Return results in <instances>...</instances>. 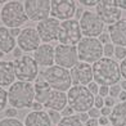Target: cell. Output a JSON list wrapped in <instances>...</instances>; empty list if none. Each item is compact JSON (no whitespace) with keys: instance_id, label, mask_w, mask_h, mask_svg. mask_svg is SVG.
Here are the masks:
<instances>
[{"instance_id":"obj_1","label":"cell","mask_w":126,"mask_h":126,"mask_svg":"<svg viewBox=\"0 0 126 126\" xmlns=\"http://www.w3.org/2000/svg\"><path fill=\"white\" fill-rule=\"evenodd\" d=\"M93 75L94 81L99 86H112L120 84L122 79L118 62L113 58H106V57L93 64Z\"/></svg>"},{"instance_id":"obj_2","label":"cell","mask_w":126,"mask_h":126,"mask_svg":"<svg viewBox=\"0 0 126 126\" xmlns=\"http://www.w3.org/2000/svg\"><path fill=\"white\" fill-rule=\"evenodd\" d=\"M8 102L9 106L16 110L31 108L35 102V88L31 82L16 81L8 89Z\"/></svg>"},{"instance_id":"obj_3","label":"cell","mask_w":126,"mask_h":126,"mask_svg":"<svg viewBox=\"0 0 126 126\" xmlns=\"http://www.w3.org/2000/svg\"><path fill=\"white\" fill-rule=\"evenodd\" d=\"M67 99H68V107H71L76 114L89 112L94 107V99L95 96L89 91L88 86L77 85L72 86L67 91Z\"/></svg>"},{"instance_id":"obj_4","label":"cell","mask_w":126,"mask_h":126,"mask_svg":"<svg viewBox=\"0 0 126 126\" xmlns=\"http://www.w3.org/2000/svg\"><path fill=\"white\" fill-rule=\"evenodd\" d=\"M0 19L7 28H19L22 25H25L28 21V17L26 14L25 5L21 1H12L5 3L3 5L1 12H0Z\"/></svg>"},{"instance_id":"obj_5","label":"cell","mask_w":126,"mask_h":126,"mask_svg":"<svg viewBox=\"0 0 126 126\" xmlns=\"http://www.w3.org/2000/svg\"><path fill=\"white\" fill-rule=\"evenodd\" d=\"M40 76H43L47 80V82L50 85V88L53 90L66 93L72 88L71 71L67 68L59 66H51L49 68H45L43 72H40Z\"/></svg>"},{"instance_id":"obj_6","label":"cell","mask_w":126,"mask_h":126,"mask_svg":"<svg viewBox=\"0 0 126 126\" xmlns=\"http://www.w3.org/2000/svg\"><path fill=\"white\" fill-rule=\"evenodd\" d=\"M103 45L99 39L96 37H84L81 41L77 44V54L80 62L85 63H94L102 59L103 57Z\"/></svg>"},{"instance_id":"obj_7","label":"cell","mask_w":126,"mask_h":126,"mask_svg":"<svg viewBox=\"0 0 126 126\" xmlns=\"http://www.w3.org/2000/svg\"><path fill=\"white\" fill-rule=\"evenodd\" d=\"M13 63H14L16 77L18 81H25V82L36 81L39 76V64L36 63L33 57L23 54L19 58H16Z\"/></svg>"},{"instance_id":"obj_8","label":"cell","mask_w":126,"mask_h":126,"mask_svg":"<svg viewBox=\"0 0 126 126\" xmlns=\"http://www.w3.org/2000/svg\"><path fill=\"white\" fill-rule=\"evenodd\" d=\"M82 39H84V36H82L81 27H80V23L77 19L72 18V19L61 22L59 35H58L59 44L75 47Z\"/></svg>"},{"instance_id":"obj_9","label":"cell","mask_w":126,"mask_h":126,"mask_svg":"<svg viewBox=\"0 0 126 126\" xmlns=\"http://www.w3.org/2000/svg\"><path fill=\"white\" fill-rule=\"evenodd\" d=\"M81 32L84 37H96L98 39L104 32V23L95 12L85 10L82 17L79 19Z\"/></svg>"},{"instance_id":"obj_10","label":"cell","mask_w":126,"mask_h":126,"mask_svg":"<svg viewBox=\"0 0 126 126\" xmlns=\"http://www.w3.org/2000/svg\"><path fill=\"white\" fill-rule=\"evenodd\" d=\"M26 14L32 22H41L50 17L51 1L49 0H27L23 3Z\"/></svg>"},{"instance_id":"obj_11","label":"cell","mask_w":126,"mask_h":126,"mask_svg":"<svg viewBox=\"0 0 126 126\" xmlns=\"http://www.w3.org/2000/svg\"><path fill=\"white\" fill-rule=\"evenodd\" d=\"M95 13L98 14L103 23L110 26L122 19V10L114 4L113 0H100L95 7Z\"/></svg>"},{"instance_id":"obj_12","label":"cell","mask_w":126,"mask_h":126,"mask_svg":"<svg viewBox=\"0 0 126 126\" xmlns=\"http://www.w3.org/2000/svg\"><path fill=\"white\" fill-rule=\"evenodd\" d=\"M79 54L77 48L71 45H63L59 44L55 47V66H59L63 68H73L79 63Z\"/></svg>"},{"instance_id":"obj_13","label":"cell","mask_w":126,"mask_h":126,"mask_svg":"<svg viewBox=\"0 0 126 126\" xmlns=\"http://www.w3.org/2000/svg\"><path fill=\"white\" fill-rule=\"evenodd\" d=\"M59 27H61V21L53 18V17H49V18L39 22L36 26V31L40 39H41L43 44H50L55 40H58Z\"/></svg>"},{"instance_id":"obj_14","label":"cell","mask_w":126,"mask_h":126,"mask_svg":"<svg viewBox=\"0 0 126 126\" xmlns=\"http://www.w3.org/2000/svg\"><path fill=\"white\" fill-rule=\"evenodd\" d=\"M77 5L73 0H51L50 16L58 21H68L76 16Z\"/></svg>"},{"instance_id":"obj_15","label":"cell","mask_w":126,"mask_h":126,"mask_svg":"<svg viewBox=\"0 0 126 126\" xmlns=\"http://www.w3.org/2000/svg\"><path fill=\"white\" fill-rule=\"evenodd\" d=\"M41 45V39H40L36 28L26 27L22 30L21 35L17 39V47H18L23 53H35L37 48Z\"/></svg>"},{"instance_id":"obj_16","label":"cell","mask_w":126,"mask_h":126,"mask_svg":"<svg viewBox=\"0 0 126 126\" xmlns=\"http://www.w3.org/2000/svg\"><path fill=\"white\" fill-rule=\"evenodd\" d=\"M71 79L72 86H77V85L86 86L94 81L93 66L85 62H79L75 67L71 68Z\"/></svg>"},{"instance_id":"obj_17","label":"cell","mask_w":126,"mask_h":126,"mask_svg":"<svg viewBox=\"0 0 126 126\" xmlns=\"http://www.w3.org/2000/svg\"><path fill=\"white\" fill-rule=\"evenodd\" d=\"M33 58L40 67L49 68L55 63V48L50 44H41L33 53Z\"/></svg>"},{"instance_id":"obj_18","label":"cell","mask_w":126,"mask_h":126,"mask_svg":"<svg viewBox=\"0 0 126 126\" xmlns=\"http://www.w3.org/2000/svg\"><path fill=\"white\" fill-rule=\"evenodd\" d=\"M108 33L113 45L126 48V18L120 19L112 26H108Z\"/></svg>"},{"instance_id":"obj_19","label":"cell","mask_w":126,"mask_h":126,"mask_svg":"<svg viewBox=\"0 0 126 126\" xmlns=\"http://www.w3.org/2000/svg\"><path fill=\"white\" fill-rule=\"evenodd\" d=\"M67 104H68V99H67V94L64 91L51 90L47 102L44 103V107L48 108V110L62 112L67 107Z\"/></svg>"},{"instance_id":"obj_20","label":"cell","mask_w":126,"mask_h":126,"mask_svg":"<svg viewBox=\"0 0 126 126\" xmlns=\"http://www.w3.org/2000/svg\"><path fill=\"white\" fill-rule=\"evenodd\" d=\"M14 63L12 61H0V86H12L16 82Z\"/></svg>"},{"instance_id":"obj_21","label":"cell","mask_w":126,"mask_h":126,"mask_svg":"<svg viewBox=\"0 0 126 126\" xmlns=\"http://www.w3.org/2000/svg\"><path fill=\"white\" fill-rule=\"evenodd\" d=\"M25 126H51V120L47 111H31L25 116Z\"/></svg>"},{"instance_id":"obj_22","label":"cell","mask_w":126,"mask_h":126,"mask_svg":"<svg viewBox=\"0 0 126 126\" xmlns=\"http://www.w3.org/2000/svg\"><path fill=\"white\" fill-rule=\"evenodd\" d=\"M33 88H35V100L44 104L53 89L50 88V85L47 82V80L43 76H39L36 79L35 84H33Z\"/></svg>"},{"instance_id":"obj_23","label":"cell","mask_w":126,"mask_h":126,"mask_svg":"<svg viewBox=\"0 0 126 126\" xmlns=\"http://www.w3.org/2000/svg\"><path fill=\"white\" fill-rule=\"evenodd\" d=\"M16 48V39L12 36L9 28L5 26H0V50L4 54H8L12 53Z\"/></svg>"},{"instance_id":"obj_24","label":"cell","mask_w":126,"mask_h":126,"mask_svg":"<svg viewBox=\"0 0 126 126\" xmlns=\"http://www.w3.org/2000/svg\"><path fill=\"white\" fill-rule=\"evenodd\" d=\"M108 118L112 126H126V102H118L112 108V113Z\"/></svg>"},{"instance_id":"obj_25","label":"cell","mask_w":126,"mask_h":126,"mask_svg":"<svg viewBox=\"0 0 126 126\" xmlns=\"http://www.w3.org/2000/svg\"><path fill=\"white\" fill-rule=\"evenodd\" d=\"M57 126H84V124L81 122L79 114H73L70 117H63Z\"/></svg>"},{"instance_id":"obj_26","label":"cell","mask_w":126,"mask_h":126,"mask_svg":"<svg viewBox=\"0 0 126 126\" xmlns=\"http://www.w3.org/2000/svg\"><path fill=\"white\" fill-rule=\"evenodd\" d=\"M0 126H25V124L19 121L18 118H7L4 117L3 120H0Z\"/></svg>"},{"instance_id":"obj_27","label":"cell","mask_w":126,"mask_h":126,"mask_svg":"<svg viewBox=\"0 0 126 126\" xmlns=\"http://www.w3.org/2000/svg\"><path fill=\"white\" fill-rule=\"evenodd\" d=\"M8 103H9L8 102V91L0 86V112H3L5 110Z\"/></svg>"},{"instance_id":"obj_28","label":"cell","mask_w":126,"mask_h":126,"mask_svg":"<svg viewBox=\"0 0 126 126\" xmlns=\"http://www.w3.org/2000/svg\"><path fill=\"white\" fill-rule=\"evenodd\" d=\"M48 114H49V117H50V120H51V124H54V125H58V124L61 122V120L63 118L62 114H61V112H58V111L48 110Z\"/></svg>"},{"instance_id":"obj_29","label":"cell","mask_w":126,"mask_h":126,"mask_svg":"<svg viewBox=\"0 0 126 126\" xmlns=\"http://www.w3.org/2000/svg\"><path fill=\"white\" fill-rule=\"evenodd\" d=\"M114 48H116V45H113L112 43L104 45V48H103V55L106 58H112V57H114Z\"/></svg>"},{"instance_id":"obj_30","label":"cell","mask_w":126,"mask_h":126,"mask_svg":"<svg viewBox=\"0 0 126 126\" xmlns=\"http://www.w3.org/2000/svg\"><path fill=\"white\" fill-rule=\"evenodd\" d=\"M114 57L118 59V61H124L126 58V48L124 47H116L114 48Z\"/></svg>"},{"instance_id":"obj_31","label":"cell","mask_w":126,"mask_h":126,"mask_svg":"<svg viewBox=\"0 0 126 126\" xmlns=\"http://www.w3.org/2000/svg\"><path fill=\"white\" fill-rule=\"evenodd\" d=\"M122 91L121 86H120V84H116V85H112V86H110V96H112V98H118L120 93Z\"/></svg>"},{"instance_id":"obj_32","label":"cell","mask_w":126,"mask_h":126,"mask_svg":"<svg viewBox=\"0 0 126 126\" xmlns=\"http://www.w3.org/2000/svg\"><path fill=\"white\" fill-rule=\"evenodd\" d=\"M99 88H100V86H99V85L96 84L95 81L90 82V84L88 85V89H89V91H90V93L93 94L94 96H96V95L99 94Z\"/></svg>"},{"instance_id":"obj_33","label":"cell","mask_w":126,"mask_h":126,"mask_svg":"<svg viewBox=\"0 0 126 126\" xmlns=\"http://www.w3.org/2000/svg\"><path fill=\"white\" fill-rule=\"evenodd\" d=\"M17 114H18V111L13 107H9V108L5 110V117L7 118H16Z\"/></svg>"},{"instance_id":"obj_34","label":"cell","mask_w":126,"mask_h":126,"mask_svg":"<svg viewBox=\"0 0 126 126\" xmlns=\"http://www.w3.org/2000/svg\"><path fill=\"white\" fill-rule=\"evenodd\" d=\"M94 107L98 108V110H102V108L104 107V98L100 95H96L95 99H94Z\"/></svg>"},{"instance_id":"obj_35","label":"cell","mask_w":126,"mask_h":126,"mask_svg":"<svg viewBox=\"0 0 126 126\" xmlns=\"http://www.w3.org/2000/svg\"><path fill=\"white\" fill-rule=\"evenodd\" d=\"M88 114H89V117H90V118H99V117H102L100 110H98V108H95V107L91 108V110L88 112Z\"/></svg>"},{"instance_id":"obj_36","label":"cell","mask_w":126,"mask_h":126,"mask_svg":"<svg viewBox=\"0 0 126 126\" xmlns=\"http://www.w3.org/2000/svg\"><path fill=\"white\" fill-rule=\"evenodd\" d=\"M98 39H99V41H100L103 45H107V44L111 43V37H110V33H108V32H103Z\"/></svg>"},{"instance_id":"obj_37","label":"cell","mask_w":126,"mask_h":126,"mask_svg":"<svg viewBox=\"0 0 126 126\" xmlns=\"http://www.w3.org/2000/svg\"><path fill=\"white\" fill-rule=\"evenodd\" d=\"M116 104H117V103H116V99L112 98V96L108 95L107 98H104V106H106V107H108V108H113Z\"/></svg>"},{"instance_id":"obj_38","label":"cell","mask_w":126,"mask_h":126,"mask_svg":"<svg viewBox=\"0 0 126 126\" xmlns=\"http://www.w3.org/2000/svg\"><path fill=\"white\" fill-rule=\"evenodd\" d=\"M81 5H85V7H96L98 5V0H80L79 1Z\"/></svg>"},{"instance_id":"obj_39","label":"cell","mask_w":126,"mask_h":126,"mask_svg":"<svg viewBox=\"0 0 126 126\" xmlns=\"http://www.w3.org/2000/svg\"><path fill=\"white\" fill-rule=\"evenodd\" d=\"M61 114H62V117H70V116H73V114H76V113L71 107H66L64 110L61 112Z\"/></svg>"},{"instance_id":"obj_40","label":"cell","mask_w":126,"mask_h":126,"mask_svg":"<svg viewBox=\"0 0 126 126\" xmlns=\"http://www.w3.org/2000/svg\"><path fill=\"white\" fill-rule=\"evenodd\" d=\"M98 95L103 96V98H107V96L110 95V86H100Z\"/></svg>"},{"instance_id":"obj_41","label":"cell","mask_w":126,"mask_h":126,"mask_svg":"<svg viewBox=\"0 0 126 126\" xmlns=\"http://www.w3.org/2000/svg\"><path fill=\"white\" fill-rule=\"evenodd\" d=\"M120 70H121V76L124 80H126V58L120 63Z\"/></svg>"},{"instance_id":"obj_42","label":"cell","mask_w":126,"mask_h":126,"mask_svg":"<svg viewBox=\"0 0 126 126\" xmlns=\"http://www.w3.org/2000/svg\"><path fill=\"white\" fill-rule=\"evenodd\" d=\"M43 108H44V104H41V103H39V102H33L32 103V106H31V110L32 111H36V112H39V111H43Z\"/></svg>"},{"instance_id":"obj_43","label":"cell","mask_w":126,"mask_h":126,"mask_svg":"<svg viewBox=\"0 0 126 126\" xmlns=\"http://www.w3.org/2000/svg\"><path fill=\"white\" fill-rule=\"evenodd\" d=\"M100 113H102V116H104V117H110L111 113H112V108H108V107L104 106L100 110Z\"/></svg>"},{"instance_id":"obj_44","label":"cell","mask_w":126,"mask_h":126,"mask_svg":"<svg viewBox=\"0 0 126 126\" xmlns=\"http://www.w3.org/2000/svg\"><path fill=\"white\" fill-rule=\"evenodd\" d=\"M113 1L121 10H126V0H113Z\"/></svg>"},{"instance_id":"obj_45","label":"cell","mask_w":126,"mask_h":126,"mask_svg":"<svg viewBox=\"0 0 126 126\" xmlns=\"http://www.w3.org/2000/svg\"><path fill=\"white\" fill-rule=\"evenodd\" d=\"M98 121H99V125H100V126L111 125V124H110V118H108V117H104V116L99 117V118H98Z\"/></svg>"},{"instance_id":"obj_46","label":"cell","mask_w":126,"mask_h":126,"mask_svg":"<svg viewBox=\"0 0 126 126\" xmlns=\"http://www.w3.org/2000/svg\"><path fill=\"white\" fill-rule=\"evenodd\" d=\"M9 31H10V33H12V36H13L14 39H16V37L18 39V36L21 35V32H22L21 28H10Z\"/></svg>"},{"instance_id":"obj_47","label":"cell","mask_w":126,"mask_h":126,"mask_svg":"<svg viewBox=\"0 0 126 126\" xmlns=\"http://www.w3.org/2000/svg\"><path fill=\"white\" fill-rule=\"evenodd\" d=\"M86 126H99L98 118H89L86 122Z\"/></svg>"},{"instance_id":"obj_48","label":"cell","mask_w":126,"mask_h":126,"mask_svg":"<svg viewBox=\"0 0 126 126\" xmlns=\"http://www.w3.org/2000/svg\"><path fill=\"white\" fill-rule=\"evenodd\" d=\"M79 117H80V120H81V122L84 124H86L88 122V120L90 118L89 117V114H88V112H85V113H79Z\"/></svg>"},{"instance_id":"obj_49","label":"cell","mask_w":126,"mask_h":126,"mask_svg":"<svg viewBox=\"0 0 126 126\" xmlns=\"http://www.w3.org/2000/svg\"><path fill=\"white\" fill-rule=\"evenodd\" d=\"M13 55L16 57V58H19V57H22V55H23V51H22L18 47H17L14 50H13Z\"/></svg>"},{"instance_id":"obj_50","label":"cell","mask_w":126,"mask_h":126,"mask_svg":"<svg viewBox=\"0 0 126 126\" xmlns=\"http://www.w3.org/2000/svg\"><path fill=\"white\" fill-rule=\"evenodd\" d=\"M118 100H120V102H122V103L126 102V91L122 90L121 93H120V95H118Z\"/></svg>"},{"instance_id":"obj_51","label":"cell","mask_w":126,"mask_h":126,"mask_svg":"<svg viewBox=\"0 0 126 126\" xmlns=\"http://www.w3.org/2000/svg\"><path fill=\"white\" fill-rule=\"evenodd\" d=\"M84 12H85V10H82V9H80V8H77V10H76V18L77 19H80V18H81V17H82V14H84Z\"/></svg>"},{"instance_id":"obj_52","label":"cell","mask_w":126,"mask_h":126,"mask_svg":"<svg viewBox=\"0 0 126 126\" xmlns=\"http://www.w3.org/2000/svg\"><path fill=\"white\" fill-rule=\"evenodd\" d=\"M120 86H121V89L124 91H126V80H122V81L120 82Z\"/></svg>"},{"instance_id":"obj_53","label":"cell","mask_w":126,"mask_h":126,"mask_svg":"<svg viewBox=\"0 0 126 126\" xmlns=\"http://www.w3.org/2000/svg\"><path fill=\"white\" fill-rule=\"evenodd\" d=\"M3 57H4V53H3L1 50H0V61H1V58H3Z\"/></svg>"},{"instance_id":"obj_54","label":"cell","mask_w":126,"mask_h":126,"mask_svg":"<svg viewBox=\"0 0 126 126\" xmlns=\"http://www.w3.org/2000/svg\"><path fill=\"white\" fill-rule=\"evenodd\" d=\"M99 126H100V125H99ZM106 126H112V125H106Z\"/></svg>"},{"instance_id":"obj_55","label":"cell","mask_w":126,"mask_h":126,"mask_svg":"<svg viewBox=\"0 0 126 126\" xmlns=\"http://www.w3.org/2000/svg\"><path fill=\"white\" fill-rule=\"evenodd\" d=\"M0 12H1V8H0Z\"/></svg>"}]
</instances>
